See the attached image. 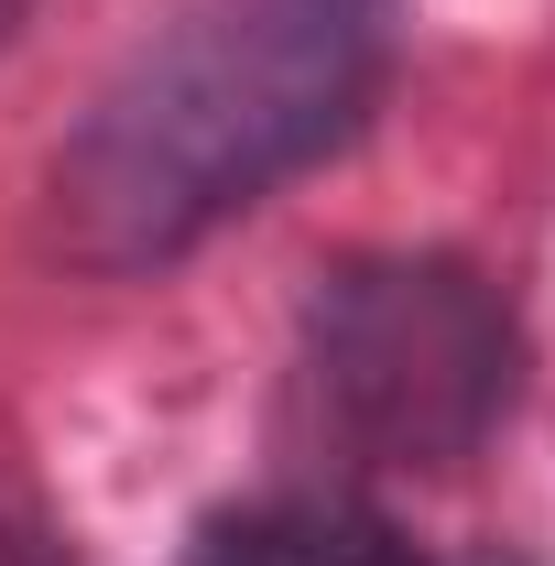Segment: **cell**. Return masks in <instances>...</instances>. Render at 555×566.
I'll return each mask as SVG.
<instances>
[{"mask_svg":"<svg viewBox=\"0 0 555 566\" xmlns=\"http://www.w3.org/2000/svg\"><path fill=\"white\" fill-rule=\"evenodd\" d=\"M381 66V0H218L164 33L55 153L76 262H164L348 132Z\"/></svg>","mask_w":555,"mask_h":566,"instance_id":"cell-1","label":"cell"},{"mask_svg":"<svg viewBox=\"0 0 555 566\" xmlns=\"http://www.w3.org/2000/svg\"><path fill=\"white\" fill-rule=\"evenodd\" d=\"M316 403L381 469H458L512 403V316L469 262H348L316 294Z\"/></svg>","mask_w":555,"mask_h":566,"instance_id":"cell-2","label":"cell"},{"mask_svg":"<svg viewBox=\"0 0 555 566\" xmlns=\"http://www.w3.org/2000/svg\"><path fill=\"white\" fill-rule=\"evenodd\" d=\"M186 566H415V556L359 501H251V512H218L186 545Z\"/></svg>","mask_w":555,"mask_h":566,"instance_id":"cell-3","label":"cell"},{"mask_svg":"<svg viewBox=\"0 0 555 566\" xmlns=\"http://www.w3.org/2000/svg\"><path fill=\"white\" fill-rule=\"evenodd\" d=\"M0 566H55V556H44L33 534H0Z\"/></svg>","mask_w":555,"mask_h":566,"instance_id":"cell-4","label":"cell"},{"mask_svg":"<svg viewBox=\"0 0 555 566\" xmlns=\"http://www.w3.org/2000/svg\"><path fill=\"white\" fill-rule=\"evenodd\" d=\"M11 22H22V0H0V33H11Z\"/></svg>","mask_w":555,"mask_h":566,"instance_id":"cell-5","label":"cell"}]
</instances>
